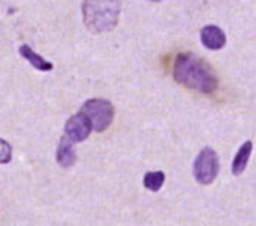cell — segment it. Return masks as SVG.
<instances>
[{
  "mask_svg": "<svg viewBox=\"0 0 256 226\" xmlns=\"http://www.w3.org/2000/svg\"><path fill=\"white\" fill-rule=\"evenodd\" d=\"M150 2H161V0H150Z\"/></svg>",
  "mask_w": 256,
  "mask_h": 226,
  "instance_id": "obj_12",
  "label": "cell"
},
{
  "mask_svg": "<svg viewBox=\"0 0 256 226\" xmlns=\"http://www.w3.org/2000/svg\"><path fill=\"white\" fill-rule=\"evenodd\" d=\"M218 172H220V159L217 152L211 147H203L192 165V175L196 181L203 185H210L216 181Z\"/></svg>",
  "mask_w": 256,
  "mask_h": 226,
  "instance_id": "obj_4",
  "label": "cell"
},
{
  "mask_svg": "<svg viewBox=\"0 0 256 226\" xmlns=\"http://www.w3.org/2000/svg\"><path fill=\"white\" fill-rule=\"evenodd\" d=\"M252 150H253V143L252 141H246L240 150L235 153V158L232 161V173L235 176H240L248 164V159H250V155H252Z\"/></svg>",
  "mask_w": 256,
  "mask_h": 226,
  "instance_id": "obj_9",
  "label": "cell"
},
{
  "mask_svg": "<svg viewBox=\"0 0 256 226\" xmlns=\"http://www.w3.org/2000/svg\"><path fill=\"white\" fill-rule=\"evenodd\" d=\"M173 78L180 85L202 94H212L218 88L214 69L194 53H179L173 64Z\"/></svg>",
  "mask_w": 256,
  "mask_h": 226,
  "instance_id": "obj_1",
  "label": "cell"
},
{
  "mask_svg": "<svg viewBox=\"0 0 256 226\" xmlns=\"http://www.w3.org/2000/svg\"><path fill=\"white\" fill-rule=\"evenodd\" d=\"M11 158H12V147H11V144L6 140L0 138V164L10 162Z\"/></svg>",
  "mask_w": 256,
  "mask_h": 226,
  "instance_id": "obj_11",
  "label": "cell"
},
{
  "mask_svg": "<svg viewBox=\"0 0 256 226\" xmlns=\"http://www.w3.org/2000/svg\"><path fill=\"white\" fill-rule=\"evenodd\" d=\"M64 129H66V135L72 141H85L92 131L90 122L86 120V117L82 114L80 111L67 120Z\"/></svg>",
  "mask_w": 256,
  "mask_h": 226,
  "instance_id": "obj_5",
  "label": "cell"
},
{
  "mask_svg": "<svg viewBox=\"0 0 256 226\" xmlns=\"http://www.w3.org/2000/svg\"><path fill=\"white\" fill-rule=\"evenodd\" d=\"M166 182V175L164 172H147L144 175V179H142V184L144 187L148 190V191H153L156 193L162 188Z\"/></svg>",
  "mask_w": 256,
  "mask_h": 226,
  "instance_id": "obj_10",
  "label": "cell"
},
{
  "mask_svg": "<svg viewBox=\"0 0 256 226\" xmlns=\"http://www.w3.org/2000/svg\"><path fill=\"white\" fill-rule=\"evenodd\" d=\"M80 112L86 117V120L91 125V129L96 132H104L106 131L116 116V109L110 100L105 99H90L86 100Z\"/></svg>",
  "mask_w": 256,
  "mask_h": 226,
  "instance_id": "obj_3",
  "label": "cell"
},
{
  "mask_svg": "<svg viewBox=\"0 0 256 226\" xmlns=\"http://www.w3.org/2000/svg\"><path fill=\"white\" fill-rule=\"evenodd\" d=\"M18 52H20V55L23 56V58H24L34 69H36V70H40V72H50V70H54V64L50 63V61H47L46 58H42L41 55H38V53H36L34 49H30L28 44L20 46Z\"/></svg>",
  "mask_w": 256,
  "mask_h": 226,
  "instance_id": "obj_8",
  "label": "cell"
},
{
  "mask_svg": "<svg viewBox=\"0 0 256 226\" xmlns=\"http://www.w3.org/2000/svg\"><path fill=\"white\" fill-rule=\"evenodd\" d=\"M76 150L73 146V141L64 135L60 140V144L56 147V161L62 168H70L76 164Z\"/></svg>",
  "mask_w": 256,
  "mask_h": 226,
  "instance_id": "obj_7",
  "label": "cell"
},
{
  "mask_svg": "<svg viewBox=\"0 0 256 226\" xmlns=\"http://www.w3.org/2000/svg\"><path fill=\"white\" fill-rule=\"evenodd\" d=\"M84 22L94 34H102L114 29L120 17L118 0H85Z\"/></svg>",
  "mask_w": 256,
  "mask_h": 226,
  "instance_id": "obj_2",
  "label": "cell"
},
{
  "mask_svg": "<svg viewBox=\"0 0 256 226\" xmlns=\"http://www.w3.org/2000/svg\"><path fill=\"white\" fill-rule=\"evenodd\" d=\"M202 44L210 50H220L226 46V34L216 25L204 26L200 32Z\"/></svg>",
  "mask_w": 256,
  "mask_h": 226,
  "instance_id": "obj_6",
  "label": "cell"
}]
</instances>
